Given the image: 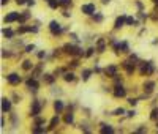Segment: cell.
<instances>
[{
  "label": "cell",
  "mask_w": 158,
  "mask_h": 134,
  "mask_svg": "<svg viewBox=\"0 0 158 134\" xmlns=\"http://www.w3.org/2000/svg\"><path fill=\"white\" fill-rule=\"evenodd\" d=\"M150 118H152V120H157V118H158V109H153V110H152V115H150Z\"/></svg>",
  "instance_id": "83f0119b"
},
{
  "label": "cell",
  "mask_w": 158,
  "mask_h": 134,
  "mask_svg": "<svg viewBox=\"0 0 158 134\" xmlns=\"http://www.w3.org/2000/svg\"><path fill=\"white\" fill-rule=\"evenodd\" d=\"M11 109V103H10L8 98H3L2 99V110L3 112H8V110Z\"/></svg>",
  "instance_id": "9c48e42d"
},
{
  "label": "cell",
  "mask_w": 158,
  "mask_h": 134,
  "mask_svg": "<svg viewBox=\"0 0 158 134\" xmlns=\"http://www.w3.org/2000/svg\"><path fill=\"white\" fill-rule=\"evenodd\" d=\"M44 55H46L44 52H40V54H38V58H43V57H44Z\"/></svg>",
  "instance_id": "b9f144b4"
},
{
  "label": "cell",
  "mask_w": 158,
  "mask_h": 134,
  "mask_svg": "<svg viewBox=\"0 0 158 134\" xmlns=\"http://www.w3.org/2000/svg\"><path fill=\"white\" fill-rule=\"evenodd\" d=\"M27 87H29V88L36 90V88H38V82H36L35 79H29V80H27Z\"/></svg>",
  "instance_id": "4fadbf2b"
},
{
  "label": "cell",
  "mask_w": 158,
  "mask_h": 134,
  "mask_svg": "<svg viewBox=\"0 0 158 134\" xmlns=\"http://www.w3.org/2000/svg\"><path fill=\"white\" fill-rule=\"evenodd\" d=\"M6 79H8V82L11 84V85H16V84H19L21 82V78H19L16 73H13V74H10V76H6Z\"/></svg>",
  "instance_id": "52a82bcc"
},
{
  "label": "cell",
  "mask_w": 158,
  "mask_h": 134,
  "mask_svg": "<svg viewBox=\"0 0 158 134\" xmlns=\"http://www.w3.org/2000/svg\"><path fill=\"white\" fill-rule=\"evenodd\" d=\"M93 19H95V21H103V16L101 14H95V13H93Z\"/></svg>",
  "instance_id": "d6a6232c"
},
{
  "label": "cell",
  "mask_w": 158,
  "mask_h": 134,
  "mask_svg": "<svg viewBox=\"0 0 158 134\" xmlns=\"http://www.w3.org/2000/svg\"><path fill=\"white\" fill-rule=\"evenodd\" d=\"M133 115H136V112H134V110H130V112H128V117H133Z\"/></svg>",
  "instance_id": "ab89813d"
},
{
  "label": "cell",
  "mask_w": 158,
  "mask_h": 134,
  "mask_svg": "<svg viewBox=\"0 0 158 134\" xmlns=\"http://www.w3.org/2000/svg\"><path fill=\"white\" fill-rule=\"evenodd\" d=\"M152 73H153L152 62H144L141 65V74H152Z\"/></svg>",
  "instance_id": "6da1fadb"
},
{
  "label": "cell",
  "mask_w": 158,
  "mask_h": 134,
  "mask_svg": "<svg viewBox=\"0 0 158 134\" xmlns=\"http://www.w3.org/2000/svg\"><path fill=\"white\" fill-rule=\"evenodd\" d=\"M44 128H33V133H44Z\"/></svg>",
  "instance_id": "e575fe53"
},
{
  "label": "cell",
  "mask_w": 158,
  "mask_h": 134,
  "mask_svg": "<svg viewBox=\"0 0 158 134\" xmlns=\"http://www.w3.org/2000/svg\"><path fill=\"white\" fill-rule=\"evenodd\" d=\"M123 68L127 69V73H128V74H131V73L134 71V65L131 62H123Z\"/></svg>",
  "instance_id": "30bf717a"
},
{
  "label": "cell",
  "mask_w": 158,
  "mask_h": 134,
  "mask_svg": "<svg viewBox=\"0 0 158 134\" xmlns=\"http://www.w3.org/2000/svg\"><path fill=\"white\" fill-rule=\"evenodd\" d=\"M60 5H63V6H71V0H60Z\"/></svg>",
  "instance_id": "f1b7e54d"
},
{
  "label": "cell",
  "mask_w": 158,
  "mask_h": 134,
  "mask_svg": "<svg viewBox=\"0 0 158 134\" xmlns=\"http://www.w3.org/2000/svg\"><path fill=\"white\" fill-rule=\"evenodd\" d=\"M41 103L40 101H33V104H32V112H30V115H33V117H36L40 114V110H41Z\"/></svg>",
  "instance_id": "3957f363"
},
{
  "label": "cell",
  "mask_w": 158,
  "mask_h": 134,
  "mask_svg": "<svg viewBox=\"0 0 158 134\" xmlns=\"http://www.w3.org/2000/svg\"><path fill=\"white\" fill-rule=\"evenodd\" d=\"M18 19H19L18 13H10L8 16H5V19H3V21H5L6 24H10V22H14V21H18Z\"/></svg>",
  "instance_id": "ba28073f"
},
{
  "label": "cell",
  "mask_w": 158,
  "mask_h": 134,
  "mask_svg": "<svg viewBox=\"0 0 158 134\" xmlns=\"http://www.w3.org/2000/svg\"><path fill=\"white\" fill-rule=\"evenodd\" d=\"M153 2H155V3H158V0H153Z\"/></svg>",
  "instance_id": "f6af8a7d"
},
{
  "label": "cell",
  "mask_w": 158,
  "mask_h": 134,
  "mask_svg": "<svg viewBox=\"0 0 158 134\" xmlns=\"http://www.w3.org/2000/svg\"><path fill=\"white\" fill-rule=\"evenodd\" d=\"M49 6L51 8H57V6H60V0H49Z\"/></svg>",
  "instance_id": "d6986e66"
},
{
  "label": "cell",
  "mask_w": 158,
  "mask_h": 134,
  "mask_svg": "<svg viewBox=\"0 0 158 134\" xmlns=\"http://www.w3.org/2000/svg\"><path fill=\"white\" fill-rule=\"evenodd\" d=\"M46 2H49V0H46Z\"/></svg>",
  "instance_id": "bcb514c9"
},
{
  "label": "cell",
  "mask_w": 158,
  "mask_h": 134,
  "mask_svg": "<svg viewBox=\"0 0 158 134\" xmlns=\"http://www.w3.org/2000/svg\"><path fill=\"white\" fill-rule=\"evenodd\" d=\"M101 2H103V3H107V2H109V0H101Z\"/></svg>",
  "instance_id": "ee69618b"
},
{
  "label": "cell",
  "mask_w": 158,
  "mask_h": 134,
  "mask_svg": "<svg viewBox=\"0 0 158 134\" xmlns=\"http://www.w3.org/2000/svg\"><path fill=\"white\" fill-rule=\"evenodd\" d=\"M119 48L122 49V52H127V51H128V44H127L125 41H123V43H120V46H119Z\"/></svg>",
  "instance_id": "4316f807"
},
{
  "label": "cell",
  "mask_w": 158,
  "mask_h": 134,
  "mask_svg": "<svg viewBox=\"0 0 158 134\" xmlns=\"http://www.w3.org/2000/svg\"><path fill=\"white\" fill-rule=\"evenodd\" d=\"M128 103H130V104H131V106H134V104H136V103H137V99H134V98H130V99H128Z\"/></svg>",
  "instance_id": "8d00e7d4"
},
{
  "label": "cell",
  "mask_w": 158,
  "mask_h": 134,
  "mask_svg": "<svg viewBox=\"0 0 158 134\" xmlns=\"http://www.w3.org/2000/svg\"><path fill=\"white\" fill-rule=\"evenodd\" d=\"M153 87H155V82L149 80V82H146V85H144V90H146V92L149 93V92H152V90H153Z\"/></svg>",
  "instance_id": "5bb4252c"
},
{
  "label": "cell",
  "mask_w": 158,
  "mask_h": 134,
  "mask_svg": "<svg viewBox=\"0 0 158 134\" xmlns=\"http://www.w3.org/2000/svg\"><path fill=\"white\" fill-rule=\"evenodd\" d=\"M3 35H5L6 38H13V35H14V33H13V30H10V29H5V30H3Z\"/></svg>",
  "instance_id": "603a6c76"
},
{
  "label": "cell",
  "mask_w": 158,
  "mask_h": 134,
  "mask_svg": "<svg viewBox=\"0 0 158 134\" xmlns=\"http://www.w3.org/2000/svg\"><path fill=\"white\" fill-rule=\"evenodd\" d=\"M16 3L18 5H24V3H27V0H16Z\"/></svg>",
  "instance_id": "f35d334b"
},
{
  "label": "cell",
  "mask_w": 158,
  "mask_h": 134,
  "mask_svg": "<svg viewBox=\"0 0 158 134\" xmlns=\"http://www.w3.org/2000/svg\"><path fill=\"white\" fill-rule=\"evenodd\" d=\"M57 125H59V117H54V118L51 120V126H49V128H51V129H54Z\"/></svg>",
  "instance_id": "44dd1931"
},
{
  "label": "cell",
  "mask_w": 158,
  "mask_h": 134,
  "mask_svg": "<svg viewBox=\"0 0 158 134\" xmlns=\"http://www.w3.org/2000/svg\"><path fill=\"white\" fill-rule=\"evenodd\" d=\"M43 80L46 84H52L54 82V76L52 74H43Z\"/></svg>",
  "instance_id": "2e32d148"
},
{
  "label": "cell",
  "mask_w": 158,
  "mask_h": 134,
  "mask_svg": "<svg viewBox=\"0 0 158 134\" xmlns=\"http://www.w3.org/2000/svg\"><path fill=\"white\" fill-rule=\"evenodd\" d=\"M27 5H29V6H33V5H35V0H27Z\"/></svg>",
  "instance_id": "74e56055"
},
{
  "label": "cell",
  "mask_w": 158,
  "mask_h": 134,
  "mask_svg": "<svg viewBox=\"0 0 158 134\" xmlns=\"http://www.w3.org/2000/svg\"><path fill=\"white\" fill-rule=\"evenodd\" d=\"M127 24H128V25H136V24H137V22H136V21H134V19H133V18H127Z\"/></svg>",
  "instance_id": "f546056e"
},
{
  "label": "cell",
  "mask_w": 158,
  "mask_h": 134,
  "mask_svg": "<svg viewBox=\"0 0 158 134\" xmlns=\"http://www.w3.org/2000/svg\"><path fill=\"white\" fill-rule=\"evenodd\" d=\"M93 51H95V49H92V48H90V49H87L85 55H87V57H90V55H92V54H93Z\"/></svg>",
  "instance_id": "d590c367"
},
{
  "label": "cell",
  "mask_w": 158,
  "mask_h": 134,
  "mask_svg": "<svg viewBox=\"0 0 158 134\" xmlns=\"http://www.w3.org/2000/svg\"><path fill=\"white\" fill-rule=\"evenodd\" d=\"M65 123H73V114H66L65 115Z\"/></svg>",
  "instance_id": "d4e9b609"
},
{
  "label": "cell",
  "mask_w": 158,
  "mask_h": 134,
  "mask_svg": "<svg viewBox=\"0 0 158 134\" xmlns=\"http://www.w3.org/2000/svg\"><path fill=\"white\" fill-rule=\"evenodd\" d=\"M43 123H44V120H43V118H40V117H36V118H35V125H36V126H38V125H43Z\"/></svg>",
  "instance_id": "1f68e13d"
},
{
  "label": "cell",
  "mask_w": 158,
  "mask_h": 134,
  "mask_svg": "<svg viewBox=\"0 0 158 134\" xmlns=\"http://www.w3.org/2000/svg\"><path fill=\"white\" fill-rule=\"evenodd\" d=\"M144 131H146V128H137L136 129V133H144Z\"/></svg>",
  "instance_id": "60d3db41"
},
{
  "label": "cell",
  "mask_w": 158,
  "mask_h": 134,
  "mask_svg": "<svg viewBox=\"0 0 158 134\" xmlns=\"http://www.w3.org/2000/svg\"><path fill=\"white\" fill-rule=\"evenodd\" d=\"M22 68H24L25 71H27V69H30V68H32V62H29V60H25V62L22 63Z\"/></svg>",
  "instance_id": "cb8c5ba5"
},
{
  "label": "cell",
  "mask_w": 158,
  "mask_h": 134,
  "mask_svg": "<svg viewBox=\"0 0 158 134\" xmlns=\"http://www.w3.org/2000/svg\"><path fill=\"white\" fill-rule=\"evenodd\" d=\"M103 51H105V41L100 39L98 41V52H103Z\"/></svg>",
  "instance_id": "484cf974"
},
{
  "label": "cell",
  "mask_w": 158,
  "mask_h": 134,
  "mask_svg": "<svg viewBox=\"0 0 158 134\" xmlns=\"http://www.w3.org/2000/svg\"><path fill=\"white\" fill-rule=\"evenodd\" d=\"M63 79H65L66 82H71V80H75V74H73V73H65Z\"/></svg>",
  "instance_id": "ac0fdd59"
},
{
  "label": "cell",
  "mask_w": 158,
  "mask_h": 134,
  "mask_svg": "<svg viewBox=\"0 0 158 134\" xmlns=\"http://www.w3.org/2000/svg\"><path fill=\"white\" fill-rule=\"evenodd\" d=\"M29 18H30V13H27V11H25L22 16H19V19H18V21H19V22H25Z\"/></svg>",
  "instance_id": "ffe728a7"
},
{
  "label": "cell",
  "mask_w": 158,
  "mask_h": 134,
  "mask_svg": "<svg viewBox=\"0 0 158 134\" xmlns=\"http://www.w3.org/2000/svg\"><path fill=\"white\" fill-rule=\"evenodd\" d=\"M101 133H103V134H106V133H114V129H112V126H109V125H103Z\"/></svg>",
  "instance_id": "e0dca14e"
},
{
  "label": "cell",
  "mask_w": 158,
  "mask_h": 134,
  "mask_svg": "<svg viewBox=\"0 0 158 134\" xmlns=\"http://www.w3.org/2000/svg\"><path fill=\"white\" fill-rule=\"evenodd\" d=\"M65 51L68 52V54H78V55H82V49H79V48H76V46H73V44H66L65 46Z\"/></svg>",
  "instance_id": "7a4b0ae2"
},
{
  "label": "cell",
  "mask_w": 158,
  "mask_h": 134,
  "mask_svg": "<svg viewBox=\"0 0 158 134\" xmlns=\"http://www.w3.org/2000/svg\"><path fill=\"white\" fill-rule=\"evenodd\" d=\"M8 3V0H2V5H6Z\"/></svg>",
  "instance_id": "7bdbcfd3"
},
{
  "label": "cell",
  "mask_w": 158,
  "mask_h": 134,
  "mask_svg": "<svg viewBox=\"0 0 158 134\" xmlns=\"http://www.w3.org/2000/svg\"><path fill=\"white\" fill-rule=\"evenodd\" d=\"M82 13H85V14H93L95 13V5L93 3H87V5H82Z\"/></svg>",
  "instance_id": "277c9868"
},
{
  "label": "cell",
  "mask_w": 158,
  "mask_h": 134,
  "mask_svg": "<svg viewBox=\"0 0 158 134\" xmlns=\"http://www.w3.org/2000/svg\"><path fill=\"white\" fill-rule=\"evenodd\" d=\"M33 49H35V46H27V48H25V52H33Z\"/></svg>",
  "instance_id": "836d02e7"
},
{
  "label": "cell",
  "mask_w": 158,
  "mask_h": 134,
  "mask_svg": "<svg viewBox=\"0 0 158 134\" xmlns=\"http://www.w3.org/2000/svg\"><path fill=\"white\" fill-rule=\"evenodd\" d=\"M122 114H125V110H123L122 107H120V109H116V110H114V115H122Z\"/></svg>",
  "instance_id": "4dcf8cb0"
},
{
  "label": "cell",
  "mask_w": 158,
  "mask_h": 134,
  "mask_svg": "<svg viewBox=\"0 0 158 134\" xmlns=\"http://www.w3.org/2000/svg\"><path fill=\"white\" fill-rule=\"evenodd\" d=\"M49 29H51V32L54 33V35H57V33L62 32V27H60V24L57 21H52L51 24H49Z\"/></svg>",
  "instance_id": "8992f818"
},
{
  "label": "cell",
  "mask_w": 158,
  "mask_h": 134,
  "mask_svg": "<svg viewBox=\"0 0 158 134\" xmlns=\"http://www.w3.org/2000/svg\"><path fill=\"white\" fill-rule=\"evenodd\" d=\"M125 22H127V18H125V16H120V18H117L116 25H114V27H116V29H120V27L125 24Z\"/></svg>",
  "instance_id": "8fae6325"
},
{
  "label": "cell",
  "mask_w": 158,
  "mask_h": 134,
  "mask_svg": "<svg viewBox=\"0 0 158 134\" xmlns=\"http://www.w3.org/2000/svg\"><path fill=\"white\" fill-rule=\"evenodd\" d=\"M106 73L111 76V78H114V76H117V74H116V73H117V68H116L114 65H111V66H107V68H106Z\"/></svg>",
  "instance_id": "7c38bea8"
},
{
  "label": "cell",
  "mask_w": 158,
  "mask_h": 134,
  "mask_svg": "<svg viewBox=\"0 0 158 134\" xmlns=\"http://www.w3.org/2000/svg\"><path fill=\"white\" fill-rule=\"evenodd\" d=\"M90 74H92V71H90V69H84V71H82V79L87 80V79L90 78Z\"/></svg>",
  "instance_id": "7402d4cb"
},
{
  "label": "cell",
  "mask_w": 158,
  "mask_h": 134,
  "mask_svg": "<svg viewBox=\"0 0 158 134\" xmlns=\"http://www.w3.org/2000/svg\"><path fill=\"white\" fill-rule=\"evenodd\" d=\"M127 95V90L123 88L122 85H116V88H114V96H117V98H122V96Z\"/></svg>",
  "instance_id": "5b68a950"
},
{
  "label": "cell",
  "mask_w": 158,
  "mask_h": 134,
  "mask_svg": "<svg viewBox=\"0 0 158 134\" xmlns=\"http://www.w3.org/2000/svg\"><path fill=\"white\" fill-rule=\"evenodd\" d=\"M54 109H55V112H62L63 110V103L62 101H55L54 103Z\"/></svg>",
  "instance_id": "9a60e30c"
}]
</instances>
